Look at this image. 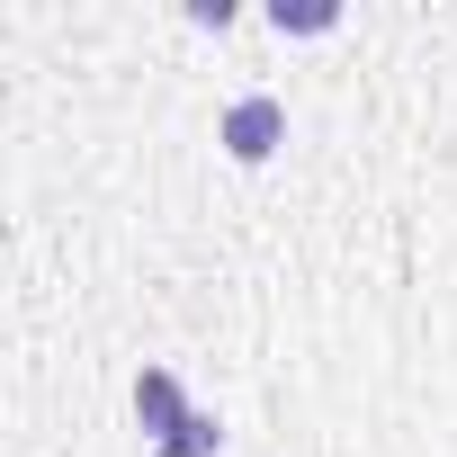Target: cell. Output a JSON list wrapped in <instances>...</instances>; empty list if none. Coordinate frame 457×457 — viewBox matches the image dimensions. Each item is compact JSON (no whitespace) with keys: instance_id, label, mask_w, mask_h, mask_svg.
Returning a JSON list of instances; mask_svg holds the SVG:
<instances>
[{"instance_id":"cell-3","label":"cell","mask_w":457,"mask_h":457,"mask_svg":"<svg viewBox=\"0 0 457 457\" xmlns=\"http://www.w3.org/2000/svg\"><path fill=\"white\" fill-rule=\"evenodd\" d=\"M215 439H224V430H215L206 412H188V421H179V430L162 439V457H215Z\"/></svg>"},{"instance_id":"cell-1","label":"cell","mask_w":457,"mask_h":457,"mask_svg":"<svg viewBox=\"0 0 457 457\" xmlns=\"http://www.w3.org/2000/svg\"><path fill=\"white\" fill-rule=\"evenodd\" d=\"M224 144H234L243 162H270V153L287 144V108H278L270 90H243L234 108H224Z\"/></svg>"},{"instance_id":"cell-2","label":"cell","mask_w":457,"mask_h":457,"mask_svg":"<svg viewBox=\"0 0 457 457\" xmlns=\"http://www.w3.org/2000/svg\"><path fill=\"white\" fill-rule=\"evenodd\" d=\"M135 421L153 430V448L188 421V395H179V377H170V368H144V377H135Z\"/></svg>"},{"instance_id":"cell-4","label":"cell","mask_w":457,"mask_h":457,"mask_svg":"<svg viewBox=\"0 0 457 457\" xmlns=\"http://www.w3.org/2000/svg\"><path fill=\"white\" fill-rule=\"evenodd\" d=\"M332 19H341L332 0H305V10H287V0H278V28H305V37H314V28H332Z\"/></svg>"}]
</instances>
